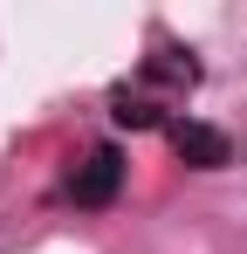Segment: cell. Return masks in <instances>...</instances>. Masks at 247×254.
I'll use <instances>...</instances> for the list:
<instances>
[{"label": "cell", "mask_w": 247, "mask_h": 254, "mask_svg": "<svg viewBox=\"0 0 247 254\" xmlns=\"http://www.w3.org/2000/svg\"><path fill=\"white\" fill-rule=\"evenodd\" d=\"M117 186H124V151L117 144H96L76 165V179H69V199H76V206H110Z\"/></svg>", "instance_id": "6da1fadb"}, {"label": "cell", "mask_w": 247, "mask_h": 254, "mask_svg": "<svg viewBox=\"0 0 247 254\" xmlns=\"http://www.w3.org/2000/svg\"><path fill=\"white\" fill-rule=\"evenodd\" d=\"M124 130H151L158 124V103H144V96H130V89H117V110H110Z\"/></svg>", "instance_id": "3957f363"}, {"label": "cell", "mask_w": 247, "mask_h": 254, "mask_svg": "<svg viewBox=\"0 0 247 254\" xmlns=\"http://www.w3.org/2000/svg\"><path fill=\"white\" fill-rule=\"evenodd\" d=\"M165 137H172V151L185 158L192 172H220L227 158H234V144H227V130L199 124V117H179V124H165Z\"/></svg>", "instance_id": "7a4b0ae2"}]
</instances>
